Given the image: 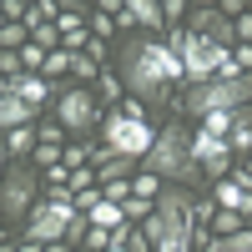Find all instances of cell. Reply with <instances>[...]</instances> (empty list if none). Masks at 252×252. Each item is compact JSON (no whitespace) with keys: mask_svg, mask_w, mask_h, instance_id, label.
<instances>
[{"mask_svg":"<svg viewBox=\"0 0 252 252\" xmlns=\"http://www.w3.org/2000/svg\"><path fill=\"white\" fill-rule=\"evenodd\" d=\"M121 26H146V31H161L166 15H161V0H126L121 10Z\"/></svg>","mask_w":252,"mask_h":252,"instance_id":"11","label":"cell"},{"mask_svg":"<svg viewBox=\"0 0 252 252\" xmlns=\"http://www.w3.org/2000/svg\"><path fill=\"white\" fill-rule=\"evenodd\" d=\"M141 166L146 172H157L161 182H192L202 166H197V157H192V131H182V126H161L157 131V146L141 157Z\"/></svg>","mask_w":252,"mask_h":252,"instance_id":"4","label":"cell"},{"mask_svg":"<svg viewBox=\"0 0 252 252\" xmlns=\"http://www.w3.org/2000/svg\"><path fill=\"white\" fill-rule=\"evenodd\" d=\"M31 212H35V172L15 161L5 172V187H0V217H5V227H15L20 217L31 222Z\"/></svg>","mask_w":252,"mask_h":252,"instance_id":"9","label":"cell"},{"mask_svg":"<svg viewBox=\"0 0 252 252\" xmlns=\"http://www.w3.org/2000/svg\"><path fill=\"white\" fill-rule=\"evenodd\" d=\"M61 161H66L61 141H40V146H35V166H40V172H51V166H61Z\"/></svg>","mask_w":252,"mask_h":252,"instance_id":"19","label":"cell"},{"mask_svg":"<svg viewBox=\"0 0 252 252\" xmlns=\"http://www.w3.org/2000/svg\"><path fill=\"white\" fill-rule=\"evenodd\" d=\"M187 66L172 40H131V46L121 51V81L126 91H136L141 101H157L161 86H172V81H182Z\"/></svg>","mask_w":252,"mask_h":252,"instance_id":"1","label":"cell"},{"mask_svg":"<svg viewBox=\"0 0 252 252\" xmlns=\"http://www.w3.org/2000/svg\"><path fill=\"white\" fill-rule=\"evenodd\" d=\"M31 111H35V106H31V101L5 81V91H0V126H5V131H15V126H26V121H31Z\"/></svg>","mask_w":252,"mask_h":252,"instance_id":"10","label":"cell"},{"mask_svg":"<svg viewBox=\"0 0 252 252\" xmlns=\"http://www.w3.org/2000/svg\"><path fill=\"white\" fill-rule=\"evenodd\" d=\"M247 5H252V0H247Z\"/></svg>","mask_w":252,"mask_h":252,"instance_id":"39","label":"cell"},{"mask_svg":"<svg viewBox=\"0 0 252 252\" xmlns=\"http://www.w3.org/2000/svg\"><path fill=\"white\" fill-rule=\"evenodd\" d=\"M172 46L182 51V66L187 76L197 81H217V76H232V51L217 46L212 35H202V31H172Z\"/></svg>","mask_w":252,"mask_h":252,"instance_id":"5","label":"cell"},{"mask_svg":"<svg viewBox=\"0 0 252 252\" xmlns=\"http://www.w3.org/2000/svg\"><path fill=\"white\" fill-rule=\"evenodd\" d=\"M131 172H136V157H116V152H111V157H101V161H96L101 187H106V182H126Z\"/></svg>","mask_w":252,"mask_h":252,"instance_id":"14","label":"cell"},{"mask_svg":"<svg viewBox=\"0 0 252 252\" xmlns=\"http://www.w3.org/2000/svg\"><path fill=\"white\" fill-rule=\"evenodd\" d=\"M56 10H61V15H81V10H86V0H56Z\"/></svg>","mask_w":252,"mask_h":252,"instance_id":"33","label":"cell"},{"mask_svg":"<svg viewBox=\"0 0 252 252\" xmlns=\"http://www.w3.org/2000/svg\"><path fill=\"white\" fill-rule=\"evenodd\" d=\"M35 131H40V141H61V136H66V126H61V121H46V126H35Z\"/></svg>","mask_w":252,"mask_h":252,"instance_id":"32","label":"cell"},{"mask_svg":"<svg viewBox=\"0 0 252 252\" xmlns=\"http://www.w3.org/2000/svg\"><path fill=\"white\" fill-rule=\"evenodd\" d=\"M247 146H252V111L242 106L237 121H232V152H247Z\"/></svg>","mask_w":252,"mask_h":252,"instance_id":"17","label":"cell"},{"mask_svg":"<svg viewBox=\"0 0 252 252\" xmlns=\"http://www.w3.org/2000/svg\"><path fill=\"white\" fill-rule=\"evenodd\" d=\"M71 252H86V247H71Z\"/></svg>","mask_w":252,"mask_h":252,"instance_id":"37","label":"cell"},{"mask_svg":"<svg viewBox=\"0 0 252 252\" xmlns=\"http://www.w3.org/2000/svg\"><path fill=\"white\" fill-rule=\"evenodd\" d=\"M86 26H91V35H96V40H106V35H111V31H116V20H111V15H106V10H96V15H91V20H86Z\"/></svg>","mask_w":252,"mask_h":252,"instance_id":"23","label":"cell"},{"mask_svg":"<svg viewBox=\"0 0 252 252\" xmlns=\"http://www.w3.org/2000/svg\"><path fill=\"white\" fill-rule=\"evenodd\" d=\"M46 252H71V242H46Z\"/></svg>","mask_w":252,"mask_h":252,"instance_id":"35","label":"cell"},{"mask_svg":"<svg viewBox=\"0 0 252 252\" xmlns=\"http://www.w3.org/2000/svg\"><path fill=\"white\" fill-rule=\"evenodd\" d=\"M237 46H252V10L237 15Z\"/></svg>","mask_w":252,"mask_h":252,"instance_id":"31","label":"cell"},{"mask_svg":"<svg viewBox=\"0 0 252 252\" xmlns=\"http://www.w3.org/2000/svg\"><path fill=\"white\" fill-rule=\"evenodd\" d=\"M242 227H252L247 212H222V207L212 212V232H217V237H232V232H242Z\"/></svg>","mask_w":252,"mask_h":252,"instance_id":"16","label":"cell"},{"mask_svg":"<svg viewBox=\"0 0 252 252\" xmlns=\"http://www.w3.org/2000/svg\"><path fill=\"white\" fill-rule=\"evenodd\" d=\"M252 71V46H232V76H247Z\"/></svg>","mask_w":252,"mask_h":252,"instance_id":"24","label":"cell"},{"mask_svg":"<svg viewBox=\"0 0 252 252\" xmlns=\"http://www.w3.org/2000/svg\"><path fill=\"white\" fill-rule=\"evenodd\" d=\"M31 26H26V20H5V31H0V46H5V51H15V46H31Z\"/></svg>","mask_w":252,"mask_h":252,"instance_id":"18","label":"cell"},{"mask_svg":"<svg viewBox=\"0 0 252 252\" xmlns=\"http://www.w3.org/2000/svg\"><path fill=\"white\" fill-rule=\"evenodd\" d=\"M111 247V232L106 227H91V237H86V252H106Z\"/></svg>","mask_w":252,"mask_h":252,"instance_id":"27","label":"cell"},{"mask_svg":"<svg viewBox=\"0 0 252 252\" xmlns=\"http://www.w3.org/2000/svg\"><path fill=\"white\" fill-rule=\"evenodd\" d=\"M101 192H106L111 202H131V197H136V187H131V182H106Z\"/></svg>","mask_w":252,"mask_h":252,"instance_id":"25","label":"cell"},{"mask_svg":"<svg viewBox=\"0 0 252 252\" xmlns=\"http://www.w3.org/2000/svg\"><path fill=\"white\" fill-rule=\"evenodd\" d=\"M96 10H126V0H96Z\"/></svg>","mask_w":252,"mask_h":252,"instance_id":"34","label":"cell"},{"mask_svg":"<svg viewBox=\"0 0 252 252\" xmlns=\"http://www.w3.org/2000/svg\"><path fill=\"white\" fill-rule=\"evenodd\" d=\"M91 161V146H71V152H66V166H71V172H76V166H86Z\"/></svg>","mask_w":252,"mask_h":252,"instance_id":"30","label":"cell"},{"mask_svg":"<svg viewBox=\"0 0 252 252\" xmlns=\"http://www.w3.org/2000/svg\"><path fill=\"white\" fill-rule=\"evenodd\" d=\"M0 71H5V81H20L26 76V61H20L15 51H0Z\"/></svg>","mask_w":252,"mask_h":252,"instance_id":"22","label":"cell"},{"mask_svg":"<svg viewBox=\"0 0 252 252\" xmlns=\"http://www.w3.org/2000/svg\"><path fill=\"white\" fill-rule=\"evenodd\" d=\"M76 212H81L76 197H71V192H56L46 207H35V212H31L26 242H40V247H46V242H66V227L76 222Z\"/></svg>","mask_w":252,"mask_h":252,"instance_id":"7","label":"cell"},{"mask_svg":"<svg viewBox=\"0 0 252 252\" xmlns=\"http://www.w3.org/2000/svg\"><path fill=\"white\" fill-rule=\"evenodd\" d=\"M46 46H35V40H31V46H20V61H26V71H46Z\"/></svg>","mask_w":252,"mask_h":252,"instance_id":"20","label":"cell"},{"mask_svg":"<svg viewBox=\"0 0 252 252\" xmlns=\"http://www.w3.org/2000/svg\"><path fill=\"white\" fill-rule=\"evenodd\" d=\"M217 207H222V212H252V192H247L242 182L222 177L217 182Z\"/></svg>","mask_w":252,"mask_h":252,"instance_id":"12","label":"cell"},{"mask_svg":"<svg viewBox=\"0 0 252 252\" xmlns=\"http://www.w3.org/2000/svg\"><path fill=\"white\" fill-rule=\"evenodd\" d=\"M247 101H252V71L247 76H217V81L192 86L187 101H182V111L197 116V121H207V116H217V111H242Z\"/></svg>","mask_w":252,"mask_h":252,"instance_id":"3","label":"cell"},{"mask_svg":"<svg viewBox=\"0 0 252 252\" xmlns=\"http://www.w3.org/2000/svg\"><path fill=\"white\" fill-rule=\"evenodd\" d=\"M197 5H202V10H212V5H217V0H197Z\"/></svg>","mask_w":252,"mask_h":252,"instance_id":"36","label":"cell"},{"mask_svg":"<svg viewBox=\"0 0 252 252\" xmlns=\"http://www.w3.org/2000/svg\"><path fill=\"white\" fill-rule=\"evenodd\" d=\"M40 146V131L35 126H15V131H5V152H10V161H20L26 152H35Z\"/></svg>","mask_w":252,"mask_h":252,"instance_id":"15","label":"cell"},{"mask_svg":"<svg viewBox=\"0 0 252 252\" xmlns=\"http://www.w3.org/2000/svg\"><path fill=\"white\" fill-rule=\"evenodd\" d=\"M212 252H217V247H212Z\"/></svg>","mask_w":252,"mask_h":252,"instance_id":"40","label":"cell"},{"mask_svg":"<svg viewBox=\"0 0 252 252\" xmlns=\"http://www.w3.org/2000/svg\"><path fill=\"white\" fill-rule=\"evenodd\" d=\"M101 141H106V152H116V157H146L157 146V131L146 121H136V116H126V111H111L106 121H101Z\"/></svg>","mask_w":252,"mask_h":252,"instance_id":"6","label":"cell"},{"mask_svg":"<svg viewBox=\"0 0 252 252\" xmlns=\"http://www.w3.org/2000/svg\"><path fill=\"white\" fill-rule=\"evenodd\" d=\"M61 71H71V51H51L46 56V76H61Z\"/></svg>","mask_w":252,"mask_h":252,"instance_id":"26","label":"cell"},{"mask_svg":"<svg viewBox=\"0 0 252 252\" xmlns=\"http://www.w3.org/2000/svg\"><path fill=\"white\" fill-rule=\"evenodd\" d=\"M192 0H161V15H166V31H182V10Z\"/></svg>","mask_w":252,"mask_h":252,"instance_id":"21","label":"cell"},{"mask_svg":"<svg viewBox=\"0 0 252 252\" xmlns=\"http://www.w3.org/2000/svg\"><path fill=\"white\" fill-rule=\"evenodd\" d=\"M126 91V81H116V76H106V71H101V96H106V101H116Z\"/></svg>","mask_w":252,"mask_h":252,"instance_id":"28","label":"cell"},{"mask_svg":"<svg viewBox=\"0 0 252 252\" xmlns=\"http://www.w3.org/2000/svg\"><path fill=\"white\" fill-rule=\"evenodd\" d=\"M247 222H252V212H247Z\"/></svg>","mask_w":252,"mask_h":252,"instance_id":"38","label":"cell"},{"mask_svg":"<svg viewBox=\"0 0 252 252\" xmlns=\"http://www.w3.org/2000/svg\"><path fill=\"white\" fill-rule=\"evenodd\" d=\"M197 197L182 192V187H166L157 197V207L141 217V232L152 242V252H192L197 242Z\"/></svg>","mask_w":252,"mask_h":252,"instance_id":"2","label":"cell"},{"mask_svg":"<svg viewBox=\"0 0 252 252\" xmlns=\"http://www.w3.org/2000/svg\"><path fill=\"white\" fill-rule=\"evenodd\" d=\"M10 86H15L20 96H26L31 106H40V101H51V96H56V86H51V81L40 76V71H26V76H20V81H10Z\"/></svg>","mask_w":252,"mask_h":252,"instance_id":"13","label":"cell"},{"mask_svg":"<svg viewBox=\"0 0 252 252\" xmlns=\"http://www.w3.org/2000/svg\"><path fill=\"white\" fill-rule=\"evenodd\" d=\"M56 121L66 126L71 136H86L101 126V106H96V91L91 86H71V91H61L56 96Z\"/></svg>","mask_w":252,"mask_h":252,"instance_id":"8","label":"cell"},{"mask_svg":"<svg viewBox=\"0 0 252 252\" xmlns=\"http://www.w3.org/2000/svg\"><path fill=\"white\" fill-rule=\"evenodd\" d=\"M217 10H222L227 20H237V15H247L252 5H247V0H217Z\"/></svg>","mask_w":252,"mask_h":252,"instance_id":"29","label":"cell"}]
</instances>
